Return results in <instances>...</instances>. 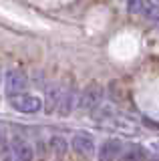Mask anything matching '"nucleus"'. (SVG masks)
I'll return each mask as SVG.
<instances>
[{
  "instance_id": "nucleus-1",
  "label": "nucleus",
  "mask_w": 159,
  "mask_h": 161,
  "mask_svg": "<svg viewBox=\"0 0 159 161\" xmlns=\"http://www.w3.org/2000/svg\"><path fill=\"white\" fill-rule=\"evenodd\" d=\"M105 99V89L99 83H89L77 99V107L81 111H97Z\"/></svg>"
},
{
  "instance_id": "nucleus-2",
  "label": "nucleus",
  "mask_w": 159,
  "mask_h": 161,
  "mask_svg": "<svg viewBox=\"0 0 159 161\" xmlns=\"http://www.w3.org/2000/svg\"><path fill=\"white\" fill-rule=\"evenodd\" d=\"M28 87V77L26 73L20 69H10L4 77V91H6L8 97H14V95L24 93Z\"/></svg>"
},
{
  "instance_id": "nucleus-3",
  "label": "nucleus",
  "mask_w": 159,
  "mask_h": 161,
  "mask_svg": "<svg viewBox=\"0 0 159 161\" xmlns=\"http://www.w3.org/2000/svg\"><path fill=\"white\" fill-rule=\"evenodd\" d=\"M10 105L20 113H36L42 107V101L36 95H28V93H20L10 97Z\"/></svg>"
},
{
  "instance_id": "nucleus-4",
  "label": "nucleus",
  "mask_w": 159,
  "mask_h": 161,
  "mask_svg": "<svg viewBox=\"0 0 159 161\" xmlns=\"http://www.w3.org/2000/svg\"><path fill=\"white\" fill-rule=\"evenodd\" d=\"M71 147L74 149V153L81 155V157H93L95 155V141L89 133L81 131V133H74V137L71 139Z\"/></svg>"
},
{
  "instance_id": "nucleus-5",
  "label": "nucleus",
  "mask_w": 159,
  "mask_h": 161,
  "mask_svg": "<svg viewBox=\"0 0 159 161\" xmlns=\"http://www.w3.org/2000/svg\"><path fill=\"white\" fill-rule=\"evenodd\" d=\"M10 149H12L14 157H16L18 161H32L34 159L32 145L28 143L24 137H20V135H14V137L10 139Z\"/></svg>"
},
{
  "instance_id": "nucleus-6",
  "label": "nucleus",
  "mask_w": 159,
  "mask_h": 161,
  "mask_svg": "<svg viewBox=\"0 0 159 161\" xmlns=\"http://www.w3.org/2000/svg\"><path fill=\"white\" fill-rule=\"evenodd\" d=\"M77 89L73 87V85H63V97H61V103H58V109L57 113L63 115V117H67V115H71V111L77 107Z\"/></svg>"
},
{
  "instance_id": "nucleus-7",
  "label": "nucleus",
  "mask_w": 159,
  "mask_h": 161,
  "mask_svg": "<svg viewBox=\"0 0 159 161\" xmlns=\"http://www.w3.org/2000/svg\"><path fill=\"white\" fill-rule=\"evenodd\" d=\"M121 151H123V145H121L119 139H107L105 143L99 147L97 157H99V161H115L119 155H121Z\"/></svg>"
},
{
  "instance_id": "nucleus-8",
  "label": "nucleus",
  "mask_w": 159,
  "mask_h": 161,
  "mask_svg": "<svg viewBox=\"0 0 159 161\" xmlns=\"http://www.w3.org/2000/svg\"><path fill=\"white\" fill-rule=\"evenodd\" d=\"M63 97V85L61 83H52L47 87V95H44V111L47 113H57L58 103Z\"/></svg>"
},
{
  "instance_id": "nucleus-9",
  "label": "nucleus",
  "mask_w": 159,
  "mask_h": 161,
  "mask_svg": "<svg viewBox=\"0 0 159 161\" xmlns=\"http://www.w3.org/2000/svg\"><path fill=\"white\" fill-rule=\"evenodd\" d=\"M119 161H145V149L139 145H129L125 151H121Z\"/></svg>"
},
{
  "instance_id": "nucleus-10",
  "label": "nucleus",
  "mask_w": 159,
  "mask_h": 161,
  "mask_svg": "<svg viewBox=\"0 0 159 161\" xmlns=\"http://www.w3.org/2000/svg\"><path fill=\"white\" fill-rule=\"evenodd\" d=\"M139 14H143L147 18H159V4H155L153 0H141Z\"/></svg>"
},
{
  "instance_id": "nucleus-11",
  "label": "nucleus",
  "mask_w": 159,
  "mask_h": 161,
  "mask_svg": "<svg viewBox=\"0 0 159 161\" xmlns=\"http://www.w3.org/2000/svg\"><path fill=\"white\" fill-rule=\"evenodd\" d=\"M51 149H52V153H54V155L63 157V155L67 153V149H69L67 139L61 137V135H54V137H51Z\"/></svg>"
},
{
  "instance_id": "nucleus-12",
  "label": "nucleus",
  "mask_w": 159,
  "mask_h": 161,
  "mask_svg": "<svg viewBox=\"0 0 159 161\" xmlns=\"http://www.w3.org/2000/svg\"><path fill=\"white\" fill-rule=\"evenodd\" d=\"M0 159H2V161H18L16 157H14L12 149H10V143H8L4 149H0Z\"/></svg>"
},
{
  "instance_id": "nucleus-13",
  "label": "nucleus",
  "mask_w": 159,
  "mask_h": 161,
  "mask_svg": "<svg viewBox=\"0 0 159 161\" xmlns=\"http://www.w3.org/2000/svg\"><path fill=\"white\" fill-rule=\"evenodd\" d=\"M139 8H141V0H129L127 2V10L133 14H139Z\"/></svg>"
},
{
  "instance_id": "nucleus-14",
  "label": "nucleus",
  "mask_w": 159,
  "mask_h": 161,
  "mask_svg": "<svg viewBox=\"0 0 159 161\" xmlns=\"http://www.w3.org/2000/svg\"><path fill=\"white\" fill-rule=\"evenodd\" d=\"M153 149H155L157 153H159V141H155V143H153Z\"/></svg>"
},
{
  "instance_id": "nucleus-15",
  "label": "nucleus",
  "mask_w": 159,
  "mask_h": 161,
  "mask_svg": "<svg viewBox=\"0 0 159 161\" xmlns=\"http://www.w3.org/2000/svg\"><path fill=\"white\" fill-rule=\"evenodd\" d=\"M0 80H2V73H0Z\"/></svg>"
}]
</instances>
